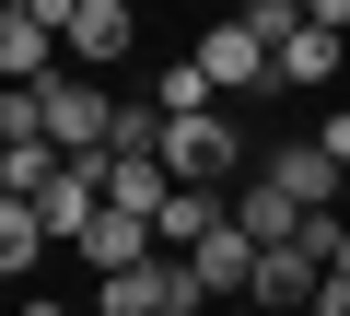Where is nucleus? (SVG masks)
Masks as SVG:
<instances>
[{
    "label": "nucleus",
    "mask_w": 350,
    "mask_h": 316,
    "mask_svg": "<svg viewBox=\"0 0 350 316\" xmlns=\"http://www.w3.org/2000/svg\"><path fill=\"white\" fill-rule=\"evenodd\" d=\"M199 71H211V94H257V82H280V36L257 24V12H222V24H199V47H187Z\"/></svg>",
    "instance_id": "1"
},
{
    "label": "nucleus",
    "mask_w": 350,
    "mask_h": 316,
    "mask_svg": "<svg viewBox=\"0 0 350 316\" xmlns=\"http://www.w3.org/2000/svg\"><path fill=\"white\" fill-rule=\"evenodd\" d=\"M117 106H129V94H105L94 71H47V141H59V152H82V165L117 141Z\"/></svg>",
    "instance_id": "2"
},
{
    "label": "nucleus",
    "mask_w": 350,
    "mask_h": 316,
    "mask_svg": "<svg viewBox=\"0 0 350 316\" xmlns=\"http://www.w3.org/2000/svg\"><path fill=\"white\" fill-rule=\"evenodd\" d=\"M163 165H175V188H222L245 165V141H234L222 106H187V117H163Z\"/></svg>",
    "instance_id": "3"
},
{
    "label": "nucleus",
    "mask_w": 350,
    "mask_h": 316,
    "mask_svg": "<svg viewBox=\"0 0 350 316\" xmlns=\"http://www.w3.org/2000/svg\"><path fill=\"white\" fill-rule=\"evenodd\" d=\"M0 71H12V82H47V71H70V36L36 12V0H0Z\"/></svg>",
    "instance_id": "4"
},
{
    "label": "nucleus",
    "mask_w": 350,
    "mask_h": 316,
    "mask_svg": "<svg viewBox=\"0 0 350 316\" xmlns=\"http://www.w3.org/2000/svg\"><path fill=\"white\" fill-rule=\"evenodd\" d=\"M257 258H269V246H257V234H245V223H222V234H211V246H199V258H187V269H199V293H211V316H222V304H245V293H257Z\"/></svg>",
    "instance_id": "5"
},
{
    "label": "nucleus",
    "mask_w": 350,
    "mask_h": 316,
    "mask_svg": "<svg viewBox=\"0 0 350 316\" xmlns=\"http://www.w3.org/2000/svg\"><path fill=\"white\" fill-rule=\"evenodd\" d=\"M140 47V12H129V0H82V12H70V71H117Z\"/></svg>",
    "instance_id": "6"
},
{
    "label": "nucleus",
    "mask_w": 350,
    "mask_h": 316,
    "mask_svg": "<svg viewBox=\"0 0 350 316\" xmlns=\"http://www.w3.org/2000/svg\"><path fill=\"white\" fill-rule=\"evenodd\" d=\"M163 199H175V165H163V152H105V211L163 223Z\"/></svg>",
    "instance_id": "7"
},
{
    "label": "nucleus",
    "mask_w": 350,
    "mask_h": 316,
    "mask_svg": "<svg viewBox=\"0 0 350 316\" xmlns=\"http://www.w3.org/2000/svg\"><path fill=\"white\" fill-rule=\"evenodd\" d=\"M338 59H350V36H338V24H280V82H292V94H327V82H338Z\"/></svg>",
    "instance_id": "8"
},
{
    "label": "nucleus",
    "mask_w": 350,
    "mask_h": 316,
    "mask_svg": "<svg viewBox=\"0 0 350 316\" xmlns=\"http://www.w3.org/2000/svg\"><path fill=\"white\" fill-rule=\"evenodd\" d=\"M234 223H245L257 246H292V234H304V199H292L280 176H245V188H234Z\"/></svg>",
    "instance_id": "9"
},
{
    "label": "nucleus",
    "mask_w": 350,
    "mask_h": 316,
    "mask_svg": "<svg viewBox=\"0 0 350 316\" xmlns=\"http://www.w3.org/2000/svg\"><path fill=\"white\" fill-rule=\"evenodd\" d=\"M82 258H94V281H117V269H140V258H163V234H152L140 211H105V223L82 234Z\"/></svg>",
    "instance_id": "10"
},
{
    "label": "nucleus",
    "mask_w": 350,
    "mask_h": 316,
    "mask_svg": "<svg viewBox=\"0 0 350 316\" xmlns=\"http://www.w3.org/2000/svg\"><path fill=\"white\" fill-rule=\"evenodd\" d=\"M47 246H59V234L36 223V199H0V281H36Z\"/></svg>",
    "instance_id": "11"
},
{
    "label": "nucleus",
    "mask_w": 350,
    "mask_h": 316,
    "mask_svg": "<svg viewBox=\"0 0 350 316\" xmlns=\"http://www.w3.org/2000/svg\"><path fill=\"white\" fill-rule=\"evenodd\" d=\"M0 141H47V82H12V94H0Z\"/></svg>",
    "instance_id": "12"
},
{
    "label": "nucleus",
    "mask_w": 350,
    "mask_h": 316,
    "mask_svg": "<svg viewBox=\"0 0 350 316\" xmlns=\"http://www.w3.org/2000/svg\"><path fill=\"white\" fill-rule=\"evenodd\" d=\"M152 106H163V117H187V106H211V71H199V59H175V71L152 82Z\"/></svg>",
    "instance_id": "13"
},
{
    "label": "nucleus",
    "mask_w": 350,
    "mask_h": 316,
    "mask_svg": "<svg viewBox=\"0 0 350 316\" xmlns=\"http://www.w3.org/2000/svg\"><path fill=\"white\" fill-rule=\"evenodd\" d=\"M315 152H327V165L350 176V106H327V129H315Z\"/></svg>",
    "instance_id": "14"
},
{
    "label": "nucleus",
    "mask_w": 350,
    "mask_h": 316,
    "mask_svg": "<svg viewBox=\"0 0 350 316\" xmlns=\"http://www.w3.org/2000/svg\"><path fill=\"white\" fill-rule=\"evenodd\" d=\"M24 316H70V304H59V293H24Z\"/></svg>",
    "instance_id": "15"
},
{
    "label": "nucleus",
    "mask_w": 350,
    "mask_h": 316,
    "mask_svg": "<svg viewBox=\"0 0 350 316\" xmlns=\"http://www.w3.org/2000/svg\"><path fill=\"white\" fill-rule=\"evenodd\" d=\"M338 269H350V234H338Z\"/></svg>",
    "instance_id": "16"
},
{
    "label": "nucleus",
    "mask_w": 350,
    "mask_h": 316,
    "mask_svg": "<svg viewBox=\"0 0 350 316\" xmlns=\"http://www.w3.org/2000/svg\"><path fill=\"white\" fill-rule=\"evenodd\" d=\"M222 316H257V304H222Z\"/></svg>",
    "instance_id": "17"
},
{
    "label": "nucleus",
    "mask_w": 350,
    "mask_h": 316,
    "mask_svg": "<svg viewBox=\"0 0 350 316\" xmlns=\"http://www.w3.org/2000/svg\"><path fill=\"white\" fill-rule=\"evenodd\" d=\"M304 316H315V304H304Z\"/></svg>",
    "instance_id": "18"
},
{
    "label": "nucleus",
    "mask_w": 350,
    "mask_h": 316,
    "mask_svg": "<svg viewBox=\"0 0 350 316\" xmlns=\"http://www.w3.org/2000/svg\"><path fill=\"white\" fill-rule=\"evenodd\" d=\"M338 188H350V176H338Z\"/></svg>",
    "instance_id": "19"
}]
</instances>
